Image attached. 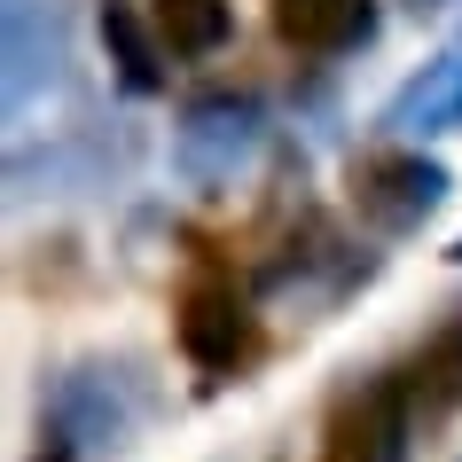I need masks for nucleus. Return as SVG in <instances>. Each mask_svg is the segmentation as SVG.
<instances>
[{
  "label": "nucleus",
  "instance_id": "1",
  "mask_svg": "<svg viewBox=\"0 0 462 462\" xmlns=\"http://www.w3.org/2000/svg\"><path fill=\"white\" fill-rule=\"evenodd\" d=\"M172 345H180V361L204 368V376H244L259 361V314H251V298L236 282H219V274H196L180 282L172 298Z\"/></svg>",
  "mask_w": 462,
  "mask_h": 462
},
{
  "label": "nucleus",
  "instance_id": "2",
  "mask_svg": "<svg viewBox=\"0 0 462 462\" xmlns=\"http://www.w3.org/2000/svg\"><path fill=\"white\" fill-rule=\"evenodd\" d=\"M415 439V400L408 376H376V384L345 392L329 423H321V462H408Z\"/></svg>",
  "mask_w": 462,
  "mask_h": 462
},
{
  "label": "nucleus",
  "instance_id": "3",
  "mask_svg": "<svg viewBox=\"0 0 462 462\" xmlns=\"http://www.w3.org/2000/svg\"><path fill=\"white\" fill-rule=\"evenodd\" d=\"M353 196H361V212L408 227L415 212H431L439 196H447V172L431 157H408V149H376V157L353 165Z\"/></svg>",
  "mask_w": 462,
  "mask_h": 462
},
{
  "label": "nucleus",
  "instance_id": "4",
  "mask_svg": "<svg viewBox=\"0 0 462 462\" xmlns=\"http://www.w3.org/2000/svg\"><path fill=\"white\" fill-rule=\"evenodd\" d=\"M102 48H110V71H118L125 95H165V32H157V16H142L134 0H102Z\"/></svg>",
  "mask_w": 462,
  "mask_h": 462
},
{
  "label": "nucleus",
  "instance_id": "5",
  "mask_svg": "<svg viewBox=\"0 0 462 462\" xmlns=\"http://www.w3.org/2000/svg\"><path fill=\"white\" fill-rule=\"evenodd\" d=\"M282 48L298 55H345L376 32V0H267Z\"/></svg>",
  "mask_w": 462,
  "mask_h": 462
},
{
  "label": "nucleus",
  "instance_id": "6",
  "mask_svg": "<svg viewBox=\"0 0 462 462\" xmlns=\"http://www.w3.org/2000/svg\"><path fill=\"white\" fill-rule=\"evenodd\" d=\"M149 16H157L165 48L180 55V63L227 48V0H149Z\"/></svg>",
  "mask_w": 462,
  "mask_h": 462
},
{
  "label": "nucleus",
  "instance_id": "7",
  "mask_svg": "<svg viewBox=\"0 0 462 462\" xmlns=\"http://www.w3.org/2000/svg\"><path fill=\"white\" fill-rule=\"evenodd\" d=\"M408 376V400H415V423H439V415L462 400V337H439L423 345V361L400 368Z\"/></svg>",
  "mask_w": 462,
  "mask_h": 462
}]
</instances>
